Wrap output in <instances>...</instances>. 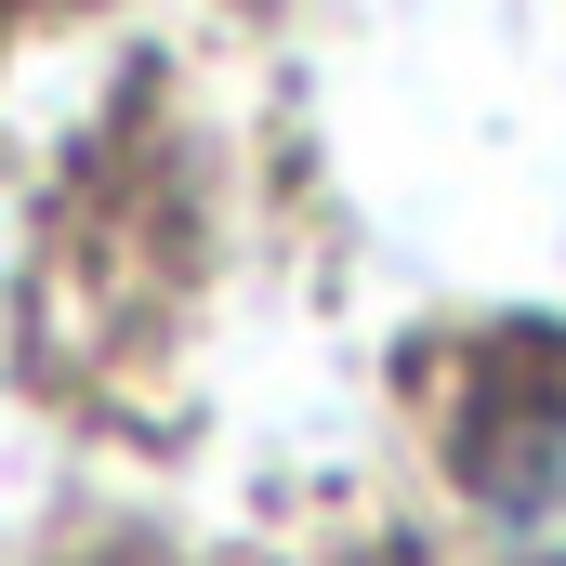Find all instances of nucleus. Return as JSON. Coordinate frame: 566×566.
<instances>
[{"mask_svg":"<svg viewBox=\"0 0 566 566\" xmlns=\"http://www.w3.org/2000/svg\"><path fill=\"white\" fill-rule=\"evenodd\" d=\"M461 488H474V527L501 541V566H566V382L488 409Z\"/></svg>","mask_w":566,"mask_h":566,"instance_id":"nucleus-1","label":"nucleus"}]
</instances>
